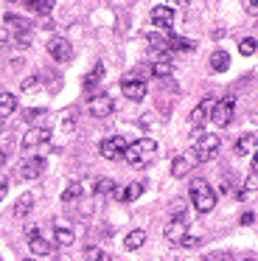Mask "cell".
<instances>
[{
    "mask_svg": "<svg viewBox=\"0 0 258 261\" xmlns=\"http://www.w3.org/2000/svg\"><path fill=\"white\" fill-rule=\"evenodd\" d=\"M157 154V143L151 141V138H140V141H132L126 143V149H123V158L129 166H135V169H140V166L151 163V158Z\"/></svg>",
    "mask_w": 258,
    "mask_h": 261,
    "instance_id": "1",
    "label": "cell"
},
{
    "mask_svg": "<svg viewBox=\"0 0 258 261\" xmlns=\"http://www.w3.org/2000/svg\"><path fill=\"white\" fill-rule=\"evenodd\" d=\"M191 202L199 214H208V211L216 208V194L208 186V180H191Z\"/></svg>",
    "mask_w": 258,
    "mask_h": 261,
    "instance_id": "2",
    "label": "cell"
},
{
    "mask_svg": "<svg viewBox=\"0 0 258 261\" xmlns=\"http://www.w3.org/2000/svg\"><path fill=\"white\" fill-rule=\"evenodd\" d=\"M3 25H6V31H9L11 40H17L20 45H28V34H31V29H34L28 20H22L20 14L6 12V14H3Z\"/></svg>",
    "mask_w": 258,
    "mask_h": 261,
    "instance_id": "3",
    "label": "cell"
},
{
    "mask_svg": "<svg viewBox=\"0 0 258 261\" xmlns=\"http://www.w3.org/2000/svg\"><path fill=\"white\" fill-rule=\"evenodd\" d=\"M219 146H222V141H219L216 135H202L199 141L194 143V149H191V160L211 163V160L219 154Z\"/></svg>",
    "mask_w": 258,
    "mask_h": 261,
    "instance_id": "4",
    "label": "cell"
},
{
    "mask_svg": "<svg viewBox=\"0 0 258 261\" xmlns=\"http://www.w3.org/2000/svg\"><path fill=\"white\" fill-rule=\"evenodd\" d=\"M22 149L25 152H34V149H39V152H50V129H45V126H34V129H28L25 135H22Z\"/></svg>",
    "mask_w": 258,
    "mask_h": 261,
    "instance_id": "5",
    "label": "cell"
},
{
    "mask_svg": "<svg viewBox=\"0 0 258 261\" xmlns=\"http://www.w3.org/2000/svg\"><path fill=\"white\" fill-rule=\"evenodd\" d=\"M233 113H236V98L233 96H224V98H216L213 104V113H211V121L216 126H227L233 121Z\"/></svg>",
    "mask_w": 258,
    "mask_h": 261,
    "instance_id": "6",
    "label": "cell"
},
{
    "mask_svg": "<svg viewBox=\"0 0 258 261\" xmlns=\"http://www.w3.org/2000/svg\"><path fill=\"white\" fill-rule=\"evenodd\" d=\"M48 54H50V59H56V62H70L73 59V45L65 40V37H50L48 40Z\"/></svg>",
    "mask_w": 258,
    "mask_h": 261,
    "instance_id": "7",
    "label": "cell"
},
{
    "mask_svg": "<svg viewBox=\"0 0 258 261\" xmlns=\"http://www.w3.org/2000/svg\"><path fill=\"white\" fill-rule=\"evenodd\" d=\"M112 110H115V104H112V98L104 96V93H95V96L87 101V113L93 115V118H107Z\"/></svg>",
    "mask_w": 258,
    "mask_h": 261,
    "instance_id": "8",
    "label": "cell"
},
{
    "mask_svg": "<svg viewBox=\"0 0 258 261\" xmlns=\"http://www.w3.org/2000/svg\"><path fill=\"white\" fill-rule=\"evenodd\" d=\"M213 104H216V98H202L194 107V113H191V126H194V129H199V126H205L208 121H211Z\"/></svg>",
    "mask_w": 258,
    "mask_h": 261,
    "instance_id": "9",
    "label": "cell"
},
{
    "mask_svg": "<svg viewBox=\"0 0 258 261\" xmlns=\"http://www.w3.org/2000/svg\"><path fill=\"white\" fill-rule=\"evenodd\" d=\"M123 149H126V141L115 135V138H107V141H101L98 152H101V158H107V160H121V158H123Z\"/></svg>",
    "mask_w": 258,
    "mask_h": 261,
    "instance_id": "10",
    "label": "cell"
},
{
    "mask_svg": "<svg viewBox=\"0 0 258 261\" xmlns=\"http://www.w3.org/2000/svg\"><path fill=\"white\" fill-rule=\"evenodd\" d=\"M185 236H188V219H185V216H174V219L166 225V239L174 242V244H179Z\"/></svg>",
    "mask_w": 258,
    "mask_h": 261,
    "instance_id": "11",
    "label": "cell"
},
{
    "mask_svg": "<svg viewBox=\"0 0 258 261\" xmlns=\"http://www.w3.org/2000/svg\"><path fill=\"white\" fill-rule=\"evenodd\" d=\"M45 171V158L42 154H34V158H25L20 163V174L25 177V180H37L39 174Z\"/></svg>",
    "mask_w": 258,
    "mask_h": 261,
    "instance_id": "12",
    "label": "cell"
},
{
    "mask_svg": "<svg viewBox=\"0 0 258 261\" xmlns=\"http://www.w3.org/2000/svg\"><path fill=\"white\" fill-rule=\"evenodd\" d=\"M149 20H151V25L154 29H171V23H174V9L171 6H154L149 12Z\"/></svg>",
    "mask_w": 258,
    "mask_h": 261,
    "instance_id": "13",
    "label": "cell"
},
{
    "mask_svg": "<svg viewBox=\"0 0 258 261\" xmlns=\"http://www.w3.org/2000/svg\"><path fill=\"white\" fill-rule=\"evenodd\" d=\"M28 247H31L34 255H50V253H54V244L45 242V239L39 236L37 227H28Z\"/></svg>",
    "mask_w": 258,
    "mask_h": 261,
    "instance_id": "14",
    "label": "cell"
},
{
    "mask_svg": "<svg viewBox=\"0 0 258 261\" xmlns=\"http://www.w3.org/2000/svg\"><path fill=\"white\" fill-rule=\"evenodd\" d=\"M143 188H146V182H129V186H123V188L115 186L112 197H115L118 202H132V199H138L140 194H143Z\"/></svg>",
    "mask_w": 258,
    "mask_h": 261,
    "instance_id": "15",
    "label": "cell"
},
{
    "mask_svg": "<svg viewBox=\"0 0 258 261\" xmlns=\"http://www.w3.org/2000/svg\"><path fill=\"white\" fill-rule=\"evenodd\" d=\"M121 90H123V96H126L129 101H140V98L146 96V85L140 79H123Z\"/></svg>",
    "mask_w": 258,
    "mask_h": 261,
    "instance_id": "16",
    "label": "cell"
},
{
    "mask_svg": "<svg viewBox=\"0 0 258 261\" xmlns=\"http://www.w3.org/2000/svg\"><path fill=\"white\" fill-rule=\"evenodd\" d=\"M255 149H258V138L252 135V132H247V135H241L239 141H236L233 152L241 158V154H250V152H255Z\"/></svg>",
    "mask_w": 258,
    "mask_h": 261,
    "instance_id": "17",
    "label": "cell"
},
{
    "mask_svg": "<svg viewBox=\"0 0 258 261\" xmlns=\"http://www.w3.org/2000/svg\"><path fill=\"white\" fill-rule=\"evenodd\" d=\"M17 110V96L9 90H0V118H9Z\"/></svg>",
    "mask_w": 258,
    "mask_h": 261,
    "instance_id": "18",
    "label": "cell"
},
{
    "mask_svg": "<svg viewBox=\"0 0 258 261\" xmlns=\"http://www.w3.org/2000/svg\"><path fill=\"white\" fill-rule=\"evenodd\" d=\"M166 42H168V51H194L196 48V42L185 40V37H177V34H171V31H168Z\"/></svg>",
    "mask_w": 258,
    "mask_h": 261,
    "instance_id": "19",
    "label": "cell"
},
{
    "mask_svg": "<svg viewBox=\"0 0 258 261\" xmlns=\"http://www.w3.org/2000/svg\"><path fill=\"white\" fill-rule=\"evenodd\" d=\"M227 68H230L227 51H213V57H211V70H213V73H224Z\"/></svg>",
    "mask_w": 258,
    "mask_h": 261,
    "instance_id": "20",
    "label": "cell"
},
{
    "mask_svg": "<svg viewBox=\"0 0 258 261\" xmlns=\"http://www.w3.org/2000/svg\"><path fill=\"white\" fill-rule=\"evenodd\" d=\"M191 166H194V160L185 158V154H179V158L171 163V177H177V180H179V177H185L191 171Z\"/></svg>",
    "mask_w": 258,
    "mask_h": 261,
    "instance_id": "21",
    "label": "cell"
},
{
    "mask_svg": "<svg viewBox=\"0 0 258 261\" xmlns=\"http://www.w3.org/2000/svg\"><path fill=\"white\" fill-rule=\"evenodd\" d=\"M31 208H34V194L31 191L20 194V197H17V202H14V216H25Z\"/></svg>",
    "mask_w": 258,
    "mask_h": 261,
    "instance_id": "22",
    "label": "cell"
},
{
    "mask_svg": "<svg viewBox=\"0 0 258 261\" xmlns=\"http://www.w3.org/2000/svg\"><path fill=\"white\" fill-rule=\"evenodd\" d=\"M143 244H146V230H132L123 239V247L126 250H138V247H143Z\"/></svg>",
    "mask_w": 258,
    "mask_h": 261,
    "instance_id": "23",
    "label": "cell"
},
{
    "mask_svg": "<svg viewBox=\"0 0 258 261\" xmlns=\"http://www.w3.org/2000/svg\"><path fill=\"white\" fill-rule=\"evenodd\" d=\"M101 76H104V65L98 62L93 70H90V76H87V79H84V90H87V93H93V90H95V85L101 82Z\"/></svg>",
    "mask_w": 258,
    "mask_h": 261,
    "instance_id": "24",
    "label": "cell"
},
{
    "mask_svg": "<svg viewBox=\"0 0 258 261\" xmlns=\"http://www.w3.org/2000/svg\"><path fill=\"white\" fill-rule=\"evenodd\" d=\"M54 242L62 244V247H67V244L76 242V233H73L70 227H56V230H54Z\"/></svg>",
    "mask_w": 258,
    "mask_h": 261,
    "instance_id": "25",
    "label": "cell"
},
{
    "mask_svg": "<svg viewBox=\"0 0 258 261\" xmlns=\"http://www.w3.org/2000/svg\"><path fill=\"white\" fill-rule=\"evenodd\" d=\"M25 6L31 9V12H37V14H50L54 12V3H50V0H28Z\"/></svg>",
    "mask_w": 258,
    "mask_h": 261,
    "instance_id": "26",
    "label": "cell"
},
{
    "mask_svg": "<svg viewBox=\"0 0 258 261\" xmlns=\"http://www.w3.org/2000/svg\"><path fill=\"white\" fill-rule=\"evenodd\" d=\"M112 191H115V182H112L110 177H101V180L95 182V197H110Z\"/></svg>",
    "mask_w": 258,
    "mask_h": 261,
    "instance_id": "27",
    "label": "cell"
},
{
    "mask_svg": "<svg viewBox=\"0 0 258 261\" xmlns=\"http://www.w3.org/2000/svg\"><path fill=\"white\" fill-rule=\"evenodd\" d=\"M84 261H112V258H110V253H104L101 247H93V244H90V247L84 250Z\"/></svg>",
    "mask_w": 258,
    "mask_h": 261,
    "instance_id": "28",
    "label": "cell"
},
{
    "mask_svg": "<svg viewBox=\"0 0 258 261\" xmlns=\"http://www.w3.org/2000/svg\"><path fill=\"white\" fill-rule=\"evenodd\" d=\"M79 197H82V186H79V182H70V186L65 188V194H62V202L70 205L73 199H79Z\"/></svg>",
    "mask_w": 258,
    "mask_h": 261,
    "instance_id": "29",
    "label": "cell"
},
{
    "mask_svg": "<svg viewBox=\"0 0 258 261\" xmlns=\"http://www.w3.org/2000/svg\"><path fill=\"white\" fill-rule=\"evenodd\" d=\"M151 73L160 76V79H166V76L174 73V65L171 62H154V65H151Z\"/></svg>",
    "mask_w": 258,
    "mask_h": 261,
    "instance_id": "30",
    "label": "cell"
},
{
    "mask_svg": "<svg viewBox=\"0 0 258 261\" xmlns=\"http://www.w3.org/2000/svg\"><path fill=\"white\" fill-rule=\"evenodd\" d=\"M255 48H258V42L252 40V37H244V40L239 42V54H241V57H250V54H255Z\"/></svg>",
    "mask_w": 258,
    "mask_h": 261,
    "instance_id": "31",
    "label": "cell"
},
{
    "mask_svg": "<svg viewBox=\"0 0 258 261\" xmlns=\"http://www.w3.org/2000/svg\"><path fill=\"white\" fill-rule=\"evenodd\" d=\"M149 45L154 48V51H160V54H166V51H168L166 37H160V34H149Z\"/></svg>",
    "mask_w": 258,
    "mask_h": 261,
    "instance_id": "32",
    "label": "cell"
},
{
    "mask_svg": "<svg viewBox=\"0 0 258 261\" xmlns=\"http://www.w3.org/2000/svg\"><path fill=\"white\" fill-rule=\"evenodd\" d=\"M42 115H48V110H34V107H28V110H22V118H25V121H39V118H42Z\"/></svg>",
    "mask_w": 258,
    "mask_h": 261,
    "instance_id": "33",
    "label": "cell"
},
{
    "mask_svg": "<svg viewBox=\"0 0 258 261\" xmlns=\"http://www.w3.org/2000/svg\"><path fill=\"white\" fill-rule=\"evenodd\" d=\"M244 194H252V191H258V174H250L244 180V188H241Z\"/></svg>",
    "mask_w": 258,
    "mask_h": 261,
    "instance_id": "34",
    "label": "cell"
},
{
    "mask_svg": "<svg viewBox=\"0 0 258 261\" xmlns=\"http://www.w3.org/2000/svg\"><path fill=\"white\" fill-rule=\"evenodd\" d=\"M202 261H233V258H230L227 253H213V255H205Z\"/></svg>",
    "mask_w": 258,
    "mask_h": 261,
    "instance_id": "35",
    "label": "cell"
},
{
    "mask_svg": "<svg viewBox=\"0 0 258 261\" xmlns=\"http://www.w3.org/2000/svg\"><path fill=\"white\" fill-rule=\"evenodd\" d=\"M6 191H9V180H6L3 174H0V202L6 199Z\"/></svg>",
    "mask_w": 258,
    "mask_h": 261,
    "instance_id": "36",
    "label": "cell"
},
{
    "mask_svg": "<svg viewBox=\"0 0 258 261\" xmlns=\"http://www.w3.org/2000/svg\"><path fill=\"white\" fill-rule=\"evenodd\" d=\"M244 9H247V14H252V17H258V3H255V0H250V3H244Z\"/></svg>",
    "mask_w": 258,
    "mask_h": 261,
    "instance_id": "37",
    "label": "cell"
},
{
    "mask_svg": "<svg viewBox=\"0 0 258 261\" xmlns=\"http://www.w3.org/2000/svg\"><path fill=\"white\" fill-rule=\"evenodd\" d=\"M179 244H185V247H196V244H199V239H194V236H185Z\"/></svg>",
    "mask_w": 258,
    "mask_h": 261,
    "instance_id": "38",
    "label": "cell"
},
{
    "mask_svg": "<svg viewBox=\"0 0 258 261\" xmlns=\"http://www.w3.org/2000/svg\"><path fill=\"white\" fill-rule=\"evenodd\" d=\"M37 82H39V76H34V79H25V82H22V87H25V90H28V87H34V85H37Z\"/></svg>",
    "mask_w": 258,
    "mask_h": 261,
    "instance_id": "39",
    "label": "cell"
},
{
    "mask_svg": "<svg viewBox=\"0 0 258 261\" xmlns=\"http://www.w3.org/2000/svg\"><path fill=\"white\" fill-rule=\"evenodd\" d=\"M9 40H11V37H9V31H6L3 25H0V42H9Z\"/></svg>",
    "mask_w": 258,
    "mask_h": 261,
    "instance_id": "40",
    "label": "cell"
},
{
    "mask_svg": "<svg viewBox=\"0 0 258 261\" xmlns=\"http://www.w3.org/2000/svg\"><path fill=\"white\" fill-rule=\"evenodd\" d=\"M252 174H258V149H255V154H252Z\"/></svg>",
    "mask_w": 258,
    "mask_h": 261,
    "instance_id": "41",
    "label": "cell"
},
{
    "mask_svg": "<svg viewBox=\"0 0 258 261\" xmlns=\"http://www.w3.org/2000/svg\"><path fill=\"white\" fill-rule=\"evenodd\" d=\"M241 225H252V214H244V216H241Z\"/></svg>",
    "mask_w": 258,
    "mask_h": 261,
    "instance_id": "42",
    "label": "cell"
},
{
    "mask_svg": "<svg viewBox=\"0 0 258 261\" xmlns=\"http://www.w3.org/2000/svg\"><path fill=\"white\" fill-rule=\"evenodd\" d=\"M0 166H6V152L0 149Z\"/></svg>",
    "mask_w": 258,
    "mask_h": 261,
    "instance_id": "43",
    "label": "cell"
},
{
    "mask_svg": "<svg viewBox=\"0 0 258 261\" xmlns=\"http://www.w3.org/2000/svg\"><path fill=\"white\" fill-rule=\"evenodd\" d=\"M244 261H255V258H244Z\"/></svg>",
    "mask_w": 258,
    "mask_h": 261,
    "instance_id": "44",
    "label": "cell"
},
{
    "mask_svg": "<svg viewBox=\"0 0 258 261\" xmlns=\"http://www.w3.org/2000/svg\"><path fill=\"white\" fill-rule=\"evenodd\" d=\"M28 261H34V258H28Z\"/></svg>",
    "mask_w": 258,
    "mask_h": 261,
    "instance_id": "45",
    "label": "cell"
},
{
    "mask_svg": "<svg viewBox=\"0 0 258 261\" xmlns=\"http://www.w3.org/2000/svg\"><path fill=\"white\" fill-rule=\"evenodd\" d=\"M255 51H258V48H255Z\"/></svg>",
    "mask_w": 258,
    "mask_h": 261,
    "instance_id": "46",
    "label": "cell"
}]
</instances>
